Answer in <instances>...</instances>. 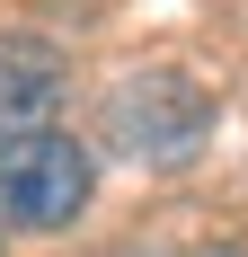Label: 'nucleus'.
<instances>
[{
  "label": "nucleus",
  "instance_id": "f257e3e1",
  "mask_svg": "<svg viewBox=\"0 0 248 257\" xmlns=\"http://www.w3.org/2000/svg\"><path fill=\"white\" fill-rule=\"evenodd\" d=\"M204 133H213V98H204V80H186V71H133V80L106 89V142H115L124 160H142V169L195 160Z\"/></svg>",
  "mask_w": 248,
  "mask_h": 257
},
{
  "label": "nucleus",
  "instance_id": "f03ea898",
  "mask_svg": "<svg viewBox=\"0 0 248 257\" xmlns=\"http://www.w3.org/2000/svg\"><path fill=\"white\" fill-rule=\"evenodd\" d=\"M89 151H80L71 133H27V142H0V222H18V231H62L89 213Z\"/></svg>",
  "mask_w": 248,
  "mask_h": 257
},
{
  "label": "nucleus",
  "instance_id": "7ed1b4c3",
  "mask_svg": "<svg viewBox=\"0 0 248 257\" xmlns=\"http://www.w3.org/2000/svg\"><path fill=\"white\" fill-rule=\"evenodd\" d=\"M53 106H62V53L45 36H0V142L53 133Z\"/></svg>",
  "mask_w": 248,
  "mask_h": 257
}]
</instances>
